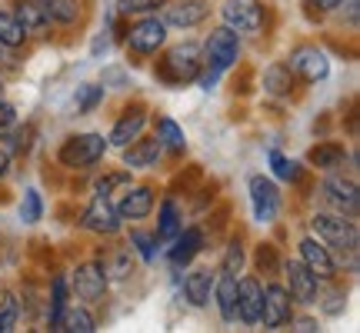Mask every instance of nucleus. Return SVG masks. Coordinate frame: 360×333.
Here are the masks:
<instances>
[{
    "label": "nucleus",
    "mask_w": 360,
    "mask_h": 333,
    "mask_svg": "<svg viewBox=\"0 0 360 333\" xmlns=\"http://www.w3.org/2000/svg\"><path fill=\"white\" fill-rule=\"evenodd\" d=\"M13 17L20 20V27L27 30V37H34V34H44V30L51 27L47 13H44V7H40L37 0H17V4H13Z\"/></svg>",
    "instance_id": "obj_24"
},
{
    "label": "nucleus",
    "mask_w": 360,
    "mask_h": 333,
    "mask_svg": "<svg viewBox=\"0 0 360 333\" xmlns=\"http://www.w3.org/2000/svg\"><path fill=\"white\" fill-rule=\"evenodd\" d=\"M130 183V170L124 166V170H114V174H107V177L94 180V197H110V190L114 187H127Z\"/></svg>",
    "instance_id": "obj_40"
},
{
    "label": "nucleus",
    "mask_w": 360,
    "mask_h": 333,
    "mask_svg": "<svg viewBox=\"0 0 360 333\" xmlns=\"http://www.w3.org/2000/svg\"><path fill=\"white\" fill-rule=\"evenodd\" d=\"M321 193H323V204L330 207L334 214H347V217H357V210H360L357 180H350V177H323Z\"/></svg>",
    "instance_id": "obj_14"
},
{
    "label": "nucleus",
    "mask_w": 360,
    "mask_h": 333,
    "mask_svg": "<svg viewBox=\"0 0 360 333\" xmlns=\"http://www.w3.org/2000/svg\"><path fill=\"white\" fill-rule=\"evenodd\" d=\"M290 320H294V300L287 294V287L267 277V283H264V303H260V323H264V330H281Z\"/></svg>",
    "instance_id": "obj_6"
},
{
    "label": "nucleus",
    "mask_w": 360,
    "mask_h": 333,
    "mask_svg": "<svg viewBox=\"0 0 360 333\" xmlns=\"http://www.w3.org/2000/svg\"><path fill=\"white\" fill-rule=\"evenodd\" d=\"M17 214H20V220H24V223H40V220H44V200H40V190L27 187Z\"/></svg>",
    "instance_id": "obj_36"
},
{
    "label": "nucleus",
    "mask_w": 360,
    "mask_h": 333,
    "mask_svg": "<svg viewBox=\"0 0 360 333\" xmlns=\"http://www.w3.org/2000/svg\"><path fill=\"white\" fill-rule=\"evenodd\" d=\"M260 303H264V283L260 277L247 273V277H237V320L254 327L260 323Z\"/></svg>",
    "instance_id": "obj_16"
},
{
    "label": "nucleus",
    "mask_w": 360,
    "mask_h": 333,
    "mask_svg": "<svg viewBox=\"0 0 360 333\" xmlns=\"http://www.w3.org/2000/svg\"><path fill=\"white\" fill-rule=\"evenodd\" d=\"M244 260H247L244 244H240V237H233L231 244H227V250H224L220 270H224V273H240V270H244Z\"/></svg>",
    "instance_id": "obj_39"
},
{
    "label": "nucleus",
    "mask_w": 360,
    "mask_h": 333,
    "mask_svg": "<svg viewBox=\"0 0 360 333\" xmlns=\"http://www.w3.org/2000/svg\"><path fill=\"white\" fill-rule=\"evenodd\" d=\"M254 263H257V273H264V277H277L281 273V256H277L274 244H260L257 254H254Z\"/></svg>",
    "instance_id": "obj_37"
},
{
    "label": "nucleus",
    "mask_w": 360,
    "mask_h": 333,
    "mask_svg": "<svg viewBox=\"0 0 360 333\" xmlns=\"http://www.w3.org/2000/svg\"><path fill=\"white\" fill-rule=\"evenodd\" d=\"M214 303H217V313L224 323H233L237 320V273H224L217 270L214 277Z\"/></svg>",
    "instance_id": "obj_22"
},
{
    "label": "nucleus",
    "mask_w": 360,
    "mask_h": 333,
    "mask_svg": "<svg viewBox=\"0 0 360 333\" xmlns=\"http://www.w3.org/2000/svg\"><path fill=\"white\" fill-rule=\"evenodd\" d=\"M107 154V137L103 133H74V137H67L60 143V150H57V164L67 166V170H87V166H97Z\"/></svg>",
    "instance_id": "obj_3"
},
{
    "label": "nucleus",
    "mask_w": 360,
    "mask_h": 333,
    "mask_svg": "<svg viewBox=\"0 0 360 333\" xmlns=\"http://www.w3.org/2000/svg\"><path fill=\"white\" fill-rule=\"evenodd\" d=\"M47 20L51 24H60V27H70L80 20V0H37Z\"/></svg>",
    "instance_id": "obj_28"
},
{
    "label": "nucleus",
    "mask_w": 360,
    "mask_h": 333,
    "mask_svg": "<svg viewBox=\"0 0 360 333\" xmlns=\"http://www.w3.org/2000/svg\"><path fill=\"white\" fill-rule=\"evenodd\" d=\"M200 53H204V64L217 67L220 74H227V70L240 60V34H233L231 27H224V24L214 27V30L207 34Z\"/></svg>",
    "instance_id": "obj_5"
},
{
    "label": "nucleus",
    "mask_w": 360,
    "mask_h": 333,
    "mask_svg": "<svg viewBox=\"0 0 360 333\" xmlns=\"http://www.w3.org/2000/svg\"><path fill=\"white\" fill-rule=\"evenodd\" d=\"M310 233L323 240L330 250H340V256L347 254L350 260L357 256L360 247V230H357V220L347 217V214H314L310 217Z\"/></svg>",
    "instance_id": "obj_1"
},
{
    "label": "nucleus",
    "mask_w": 360,
    "mask_h": 333,
    "mask_svg": "<svg viewBox=\"0 0 360 333\" xmlns=\"http://www.w3.org/2000/svg\"><path fill=\"white\" fill-rule=\"evenodd\" d=\"M247 197H250V210L257 223H274L281 214V187L264 174H254L247 180Z\"/></svg>",
    "instance_id": "obj_9"
},
{
    "label": "nucleus",
    "mask_w": 360,
    "mask_h": 333,
    "mask_svg": "<svg viewBox=\"0 0 360 333\" xmlns=\"http://www.w3.org/2000/svg\"><path fill=\"white\" fill-rule=\"evenodd\" d=\"M60 330L67 333H94L97 330V317L87 307H67L60 317Z\"/></svg>",
    "instance_id": "obj_31"
},
{
    "label": "nucleus",
    "mask_w": 360,
    "mask_h": 333,
    "mask_svg": "<svg viewBox=\"0 0 360 333\" xmlns=\"http://www.w3.org/2000/svg\"><path fill=\"white\" fill-rule=\"evenodd\" d=\"M0 323H4V333H11L17 327V296L13 294H7L0 303Z\"/></svg>",
    "instance_id": "obj_41"
},
{
    "label": "nucleus",
    "mask_w": 360,
    "mask_h": 333,
    "mask_svg": "<svg viewBox=\"0 0 360 333\" xmlns=\"http://www.w3.org/2000/svg\"><path fill=\"white\" fill-rule=\"evenodd\" d=\"M107 270H103L101 260H87V263H77V270L70 273V290L77 300L84 303H101L103 294H107Z\"/></svg>",
    "instance_id": "obj_11"
},
{
    "label": "nucleus",
    "mask_w": 360,
    "mask_h": 333,
    "mask_svg": "<svg viewBox=\"0 0 360 333\" xmlns=\"http://www.w3.org/2000/svg\"><path fill=\"white\" fill-rule=\"evenodd\" d=\"M287 67H290V74L300 77L304 84H321V80H327V74H330L327 53H323L321 47H314V44H300V47H294L290 57H287Z\"/></svg>",
    "instance_id": "obj_10"
},
{
    "label": "nucleus",
    "mask_w": 360,
    "mask_h": 333,
    "mask_svg": "<svg viewBox=\"0 0 360 333\" xmlns=\"http://www.w3.org/2000/svg\"><path fill=\"white\" fill-rule=\"evenodd\" d=\"M220 20L231 27L233 34H260L264 30V4L260 0H224Z\"/></svg>",
    "instance_id": "obj_8"
},
{
    "label": "nucleus",
    "mask_w": 360,
    "mask_h": 333,
    "mask_svg": "<svg viewBox=\"0 0 360 333\" xmlns=\"http://www.w3.org/2000/svg\"><path fill=\"white\" fill-rule=\"evenodd\" d=\"M7 170H11V150H7V147H0V180L7 177Z\"/></svg>",
    "instance_id": "obj_46"
},
{
    "label": "nucleus",
    "mask_w": 360,
    "mask_h": 333,
    "mask_svg": "<svg viewBox=\"0 0 360 333\" xmlns=\"http://www.w3.org/2000/svg\"><path fill=\"white\" fill-rule=\"evenodd\" d=\"M0 64L11 67V70L17 67V60H13V51H11V47H4V44H0Z\"/></svg>",
    "instance_id": "obj_47"
},
{
    "label": "nucleus",
    "mask_w": 360,
    "mask_h": 333,
    "mask_svg": "<svg viewBox=\"0 0 360 333\" xmlns=\"http://www.w3.org/2000/svg\"><path fill=\"white\" fill-rule=\"evenodd\" d=\"M80 227L97 233V237H117L120 227H124V220L117 214V207L110 204V197H94L84 207V214H80Z\"/></svg>",
    "instance_id": "obj_13"
},
{
    "label": "nucleus",
    "mask_w": 360,
    "mask_h": 333,
    "mask_svg": "<svg viewBox=\"0 0 360 333\" xmlns=\"http://www.w3.org/2000/svg\"><path fill=\"white\" fill-rule=\"evenodd\" d=\"M297 254H300L297 260H300L321 283H330L337 277V256L330 254V247L323 244V240H317L314 233L297 244Z\"/></svg>",
    "instance_id": "obj_12"
},
{
    "label": "nucleus",
    "mask_w": 360,
    "mask_h": 333,
    "mask_svg": "<svg viewBox=\"0 0 360 333\" xmlns=\"http://www.w3.org/2000/svg\"><path fill=\"white\" fill-rule=\"evenodd\" d=\"M347 13H350V24H357V0H350V7H347Z\"/></svg>",
    "instance_id": "obj_48"
},
{
    "label": "nucleus",
    "mask_w": 360,
    "mask_h": 333,
    "mask_svg": "<svg viewBox=\"0 0 360 333\" xmlns=\"http://www.w3.org/2000/svg\"><path fill=\"white\" fill-rule=\"evenodd\" d=\"M114 207H117V214H120V220H143V217H150V210L157 207V193L150 187H130L127 183L120 204H114Z\"/></svg>",
    "instance_id": "obj_20"
},
{
    "label": "nucleus",
    "mask_w": 360,
    "mask_h": 333,
    "mask_svg": "<svg viewBox=\"0 0 360 333\" xmlns=\"http://www.w3.org/2000/svg\"><path fill=\"white\" fill-rule=\"evenodd\" d=\"M310 7H317L321 13H330V11H337V7H344V0H307Z\"/></svg>",
    "instance_id": "obj_45"
},
{
    "label": "nucleus",
    "mask_w": 360,
    "mask_h": 333,
    "mask_svg": "<svg viewBox=\"0 0 360 333\" xmlns=\"http://www.w3.org/2000/svg\"><path fill=\"white\" fill-rule=\"evenodd\" d=\"M204 250V230L200 227H184V230L170 240V250H167V263L174 270L180 267H191V260Z\"/></svg>",
    "instance_id": "obj_18"
},
{
    "label": "nucleus",
    "mask_w": 360,
    "mask_h": 333,
    "mask_svg": "<svg viewBox=\"0 0 360 333\" xmlns=\"http://www.w3.org/2000/svg\"><path fill=\"white\" fill-rule=\"evenodd\" d=\"M214 277H217V270L193 267L191 273L184 277V300L197 310L207 307V303H210V294H214Z\"/></svg>",
    "instance_id": "obj_21"
},
{
    "label": "nucleus",
    "mask_w": 360,
    "mask_h": 333,
    "mask_svg": "<svg viewBox=\"0 0 360 333\" xmlns=\"http://www.w3.org/2000/svg\"><path fill=\"white\" fill-rule=\"evenodd\" d=\"M74 103H77V114H94L103 103V87L101 84H84L74 93Z\"/></svg>",
    "instance_id": "obj_35"
},
{
    "label": "nucleus",
    "mask_w": 360,
    "mask_h": 333,
    "mask_svg": "<svg viewBox=\"0 0 360 333\" xmlns=\"http://www.w3.org/2000/svg\"><path fill=\"white\" fill-rule=\"evenodd\" d=\"M210 4L207 0H180V4H164V24L177 27V30H191V27L204 24Z\"/></svg>",
    "instance_id": "obj_17"
},
{
    "label": "nucleus",
    "mask_w": 360,
    "mask_h": 333,
    "mask_svg": "<svg viewBox=\"0 0 360 333\" xmlns=\"http://www.w3.org/2000/svg\"><path fill=\"white\" fill-rule=\"evenodd\" d=\"M281 273H283V287H287V294L294 303L300 307H314L317 300H321V280L310 273L300 260H281Z\"/></svg>",
    "instance_id": "obj_7"
},
{
    "label": "nucleus",
    "mask_w": 360,
    "mask_h": 333,
    "mask_svg": "<svg viewBox=\"0 0 360 333\" xmlns=\"http://www.w3.org/2000/svg\"><path fill=\"white\" fill-rule=\"evenodd\" d=\"M103 270H107V280H127L134 273V250L127 247H117L110 260H103Z\"/></svg>",
    "instance_id": "obj_32"
},
{
    "label": "nucleus",
    "mask_w": 360,
    "mask_h": 333,
    "mask_svg": "<svg viewBox=\"0 0 360 333\" xmlns=\"http://www.w3.org/2000/svg\"><path fill=\"white\" fill-rule=\"evenodd\" d=\"M200 60H204V53L197 44H177V47H170L164 57H160V64H157V80H164L167 87H184V84H193L197 80V70H200Z\"/></svg>",
    "instance_id": "obj_2"
},
{
    "label": "nucleus",
    "mask_w": 360,
    "mask_h": 333,
    "mask_svg": "<svg viewBox=\"0 0 360 333\" xmlns=\"http://www.w3.org/2000/svg\"><path fill=\"white\" fill-rule=\"evenodd\" d=\"M344 303H347V294H344V290H330V294H327V303H323V313L337 317V313L344 310Z\"/></svg>",
    "instance_id": "obj_42"
},
{
    "label": "nucleus",
    "mask_w": 360,
    "mask_h": 333,
    "mask_svg": "<svg viewBox=\"0 0 360 333\" xmlns=\"http://www.w3.org/2000/svg\"><path fill=\"white\" fill-rule=\"evenodd\" d=\"M124 44H127V51L137 53V57H154V53L167 44V24H164V17H157V13L137 17V20L124 30Z\"/></svg>",
    "instance_id": "obj_4"
},
{
    "label": "nucleus",
    "mask_w": 360,
    "mask_h": 333,
    "mask_svg": "<svg viewBox=\"0 0 360 333\" xmlns=\"http://www.w3.org/2000/svg\"><path fill=\"white\" fill-rule=\"evenodd\" d=\"M0 333H4V323H0Z\"/></svg>",
    "instance_id": "obj_50"
},
{
    "label": "nucleus",
    "mask_w": 360,
    "mask_h": 333,
    "mask_svg": "<svg viewBox=\"0 0 360 333\" xmlns=\"http://www.w3.org/2000/svg\"><path fill=\"white\" fill-rule=\"evenodd\" d=\"M184 230V217H180V207L174 204V200H160V210H157V240L160 244H170L177 233Z\"/></svg>",
    "instance_id": "obj_25"
},
{
    "label": "nucleus",
    "mask_w": 360,
    "mask_h": 333,
    "mask_svg": "<svg viewBox=\"0 0 360 333\" xmlns=\"http://www.w3.org/2000/svg\"><path fill=\"white\" fill-rule=\"evenodd\" d=\"M0 44L11 47V51H20L27 44V30L13 17V11H0Z\"/></svg>",
    "instance_id": "obj_29"
},
{
    "label": "nucleus",
    "mask_w": 360,
    "mask_h": 333,
    "mask_svg": "<svg viewBox=\"0 0 360 333\" xmlns=\"http://www.w3.org/2000/svg\"><path fill=\"white\" fill-rule=\"evenodd\" d=\"M160 154H164V147L157 137H137V141H130L124 147V166L127 170H154L160 164Z\"/></svg>",
    "instance_id": "obj_19"
},
{
    "label": "nucleus",
    "mask_w": 360,
    "mask_h": 333,
    "mask_svg": "<svg viewBox=\"0 0 360 333\" xmlns=\"http://www.w3.org/2000/svg\"><path fill=\"white\" fill-rule=\"evenodd\" d=\"M167 0H117V11L124 17H143V13H157L164 11Z\"/></svg>",
    "instance_id": "obj_38"
},
{
    "label": "nucleus",
    "mask_w": 360,
    "mask_h": 333,
    "mask_svg": "<svg viewBox=\"0 0 360 333\" xmlns=\"http://www.w3.org/2000/svg\"><path fill=\"white\" fill-rule=\"evenodd\" d=\"M67 310V277H53L51 280V317H47V323H51V330H60V317H64Z\"/></svg>",
    "instance_id": "obj_33"
},
{
    "label": "nucleus",
    "mask_w": 360,
    "mask_h": 333,
    "mask_svg": "<svg viewBox=\"0 0 360 333\" xmlns=\"http://www.w3.org/2000/svg\"><path fill=\"white\" fill-rule=\"evenodd\" d=\"M290 323H294V330H297V333H314V330H321L314 317H300V320H290Z\"/></svg>",
    "instance_id": "obj_44"
},
{
    "label": "nucleus",
    "mask_w": 360,
    "mask_h": 333,
    "mask_svg": "<svg viewBox=\"0 0 360 333\" xmlns=\"http://www.w3.org/2000/svg\"><path fill=\"white\" fill-rule=\"evenodd\" d=\"M13 124H17V110H13L7 100H0V137H4Z\"/></svg>",
    "instance_id": "obj_43"
},
{
    "label": "nucleus",
    "mask_w": 360,
    "mask_h": 333,
    "mask_svg": "<svg viewBox=\"0 0 360 333\" xmlns=\"http://www.w3.org/2000/svg\"><path fill=\"white\" fill-rule=\"evenodd\" d=\"M267 160H270L274 177L283 180V183H300V180H304V166L297 164V160H290L287 154H281V150H270Z\"/></svg>",
    "instance_id": "obj_30"
},
{
    "label": "nucleus",
    "mask_w": 360,
    "mask_h": 333,
    "mask_svg": "<svg viewBox=\"0 0 360 333\" xmlns=\"http://www.w3.org/2000/svg\"><path fill=\"white\" fill-rule=\"evenodd\" d=\"M0 100H4V80H0Z\"/></svg>",
    "instance_id": "obj_49"
},
{
    "label": "nucleus",
    "mask_w": 360,
    "mask_h": 333,
    "mask_svg": "<svg viewBox=\"0 0 360 333\" xmlns=\"http://www.w3.org/2000/svg\"><path fill=\"white\" fill-rule=\"evenodd\" d=\"M344 160H347V150H344V143H334V141L317 143V147L307 154V164L314 166V170H323V174L344 166Z\"/></svg>",
    "instance_id": "obj_23"
},
{
    "label": "nucleus",
    "mask_w": 360,
    "mask_h": 333,
    "mask_svg": "<svg viewBox=\"0 0 360 333\" xmlns=\"http://www.w3.org/2000/svg\"><path fill=\"white\" fill-rule=\"evenodd\" d=\"M147 107L143 103H130L124 114L117 117V124L110 127V137H107V147H117V150H124L130 141H137L143 133V127H147Z\"/></svg>",
    "instance_id": "obj_15"
},
{
    "label": "nucleus",
    "mask_w": 360,
    "mask_h": 333,
    "mask_svg": "<svg viewBox=\"0 0 360 333\" xmlns=\"http://www.w3.org/2000/svg\"><path fill=\"white\" fill-rule=\"evenodd\" d=\"M157 233H147V230H130V250L141 256L143 263H154L157 260Z\"/></svg>",
    "instance_id": "obj_34"
},
{
    "label": "nucleus",
    "mask_w": 360,
    "mask_h": 333,
    "mask_svg": "<svg viewBox=\"0 0 360 333\" xmlns=\"http://www.w3.org/2000/svg\"><path fill=\"white\" fill-rule=\"evenodd\" d=\"M157 141L164 150L170 154H184L187 150V137H184V127H180L177 120H170V117H157Z\"/></svg>",
    "instance_id": "obj_27"
},
{
    "label": "nucleus",
    "mask_w": 360,
    "mask_h": 333,
    "mask_svg": "<svg viewBox=\"0 0 360 333\" xmlns=\"http://www.w3.org/2000/svg\"><path fill=\"white\" fill-rule=\"evenodd\" d=\"M294 74H290V67L287 64H270L264 70V90H267L270 97H290L294 93Z\"/></svg>",
    "instance_id": "obj_26"
}]
</instances>
